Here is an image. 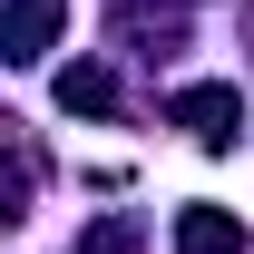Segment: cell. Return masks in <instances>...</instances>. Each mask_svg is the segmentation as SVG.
I'll return each mask as SVG.
<instances>
[{
	"label": "cell",
	"instance_id": "6da1fadb",
	"mask_svg": "<svg viewBox=\"0 0 254 254\" xmlns=\"http://www.w3.org/2000/svg\"><path fill=\"white\" fill-rule=\"evenodd\" d=\"M176 127H186L195 147H225L245 127V108H235V88H176Z\"/></svg>",
	"mask_w": 254,
	"mask_h": 254
},
{
	"label": "cell",
	"instance_id": "7a4b0ae2",
	"mask_svg": "<svg viewBox=\"0 0 254 254\" xmlns=\"http://www.w3.org/2000/svg\"><path fill=\"white\" fill-rule=\"evenodd\" d=\"M176 254H245V225L225 205H186L176 215Z\"/></svg>",
	"mask_w": 254,
	"mask_h": 254
},
{
	"label": "cell",
	"instance_id": "3957f363",
	"mask_svg": "<svg viewBox=\"0 0 254 254\" xmlns=\"http://www.w3.org/2000/svg\"><path fill=\"white\" fill-rule=\"evenodd\" d=\"M59 10H68V0H20V10H10V59H20V68H30L39 49H49V30H59Z\"/></svg>",
	"mask_w": 254,
	"mask_h": 254
},
{
	"label": "cell",
	"instance_id": "277c9868",
	"mask_svg": "<svg viewBox=\"0 0 254 254\" xmlns=\"http://www.w3.org/2000/svg\"><path fill=\"white\" fill-rule=\"evenodd\" d=\"M59 108L68 118H78V108L98 118V108H118V78H108V68H59Z\"/></svg>",
	"mask_w": 254,
	"mask_h": 254
},
{
	"label": "cell",
	"instance_id": "5b68a950",
	"mask_svg": "<svg viewBox=\"0 0 254 254\" xmlns=\"http://www.w3.org/2000/svg\"><path fill=\"white\" fill-rule=\"evenodd\" d=\"M78 254H137V235H127V225H98V235H88Z\"/></svg>",
	"mask_w": 254,
	"mask_h": 254
}]
</instances>
